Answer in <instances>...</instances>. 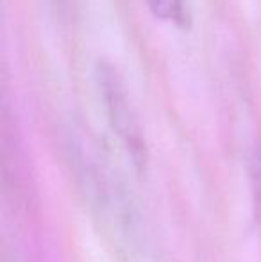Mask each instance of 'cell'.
<instances>
[{
	"instance_id": "6da1fadb",
	"label": "cell",
	"mask_w": 261,
	"mask_h": 262,
	"mask_svg": "<svg viewBox=\"0 0 261 262\" xmlns=\"http://www.w3.org/2000/svg\"><path fill=\"white\" fill-rule=\"evenodd\" d=\"M97 80H98L102 98H104L106 107H108V114L113 127L116 128V132L127 143L132 156L134 157L142 156L143 152L142 134H139L136 118L129 107V102H127L126 91H124L122 80H120L118 73L111 66L101 64L97 68Z\"/></svg>"
},
{
	"instance_id": "7a4b0ae2",
	"label": "cell",
	"mask_w": 261,
	"mask_h": 262,
	"mask_svg": "<svg viewBox=\"0 0 261 262\" xmlns=\"http://www.w3.org/2000/svg\"><path fill=\"white\" fill-rule=\"evenodd\" d=\"M147 7L156 18L168 21H181L185 16L183 0H145Z\"/></svg>"
},
{
	"instance_id": "3957f363",
	"label": "cell",
	"mask_w": 261,
	"mask_h": 262,
	"mask_svg": "<svg viewBox=\"0 0 261 262\" xmlns=\"http://www.w3.org/2000/svg\"><path fill=\"white\" fill-rule=\"evenodd\" d=\"M251 180H252V196H254V210L261 230V145L254 150L251 161Z\"/></svg>"
}]
</instances>
